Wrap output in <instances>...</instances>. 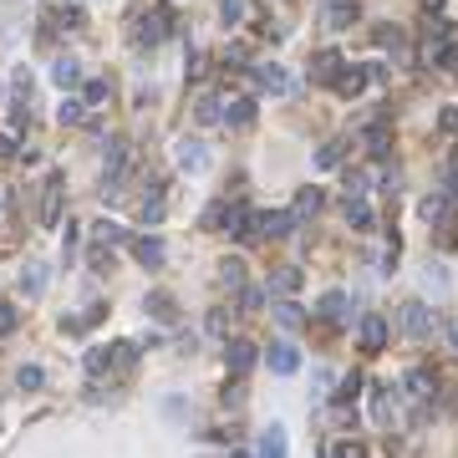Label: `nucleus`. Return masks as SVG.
<instances>
[{
  "mask_svg": "<svg viewBox=\"0 0 458 458\" xmlns=\"http://www.w3.org/2000/svg\"><path fill=\"white\" fill-rule=\"evenodd\" d=\"M428 61H433V67H443V72L458 67V26H453V20H438V26H433V36H428Z\"/></svg>",
  "mask_w": 458,
  "mask_h": 458,
  "instance_id": "f257e3e1",
  "label": "nucleus"
},
{
  "mask_svg": "<svg viewBox=\"0 0 458 458\" xmlns=\"http://www.w3.org/2000/svg\"><path fill=\"white\" fill-rule=\"evenodd\" d=\"M336 67H341V56H336V51H321V56H316V72H321V77H331Z\"/></svg>",
  "mask_w": 458,
  "mask_h": 458,
  "instance_id": "c9c22d12",
  "label": "nucleus"
},
{
  "mask_svg": "<svg viewBox=\"0 0 458 458\" xmlns=\"http://www.w3.org/2000/svg\"><path fill=\"white\" fill-rule=\"evenodd\" d=\"M224 224H229V234H239V239H255V234H260V214H255L250 204H229Z\"/></svg>",
  "mask_w": 458,
  "mask_h": 458,
  "instance_id": "39448f33",
  "label": "nucleus"
},
{
  "mask_svg": "<svg viewBox=\"0 0 458 458\" xmlns=\"http://www.w3.org/2000/svg\"><path fill=\"white\" fill-rule=\"evenodd\" d=\"M295 367H300L295 346H291V341H275V346H270V372H275V377H291Z\"/></svg>",
  "mask_w": 458,
  "mask_h": 458,
  "instance_id": "1a4fd4ad",
  "label": "nucleus"
},
{
  "mask_svg": "<svg viewBox=\"0 0 458 458\" xmlns=\"http://www.w3.org/2000/svg\"><path fill=\"white\" fill-rule=\"evenodd\" d=\"M402 392H407V397H418V402H428L433 392H438V382H433L428 367H412V372L402 377Z\"/></svg>",
  "mask_w": 458,
  "mask_h": 458,
  "instance_id": "0eeeda50",
  "label": "nucleus"
},
{
  "mask_svg": "<svg viewBox=\"0 0 458 458\" xmlns=\"http://www.w3.org/2000/svg\"><path fill=\"white\" fill-rule=\"evenodd\" d=\"M387 138H392V133H387V122H372V127H367V148H372L377 158L387 153Z\"/></svg>",
  "mask_w": 458,
  "mask_h": 458,
  "instance_id": "c85d7f7f",
  "label": "nucleus"
},
{
  "mask_svg": "<svg viewBox=\"0 0 458 458\" xmlns=\"http://www.w3.org/2000/svg\"><path fill=\"white\" fill-rule=\"evenodd\" d=\"M300 280H305V275H300L295 265H280V270L270 275V291H275V295H295V291H300Z\"/></svg>",
  "mask_w": 458,
  "mask_h": 458,
  "instance_id": "dca6fc26",
  "label": "nucleus"
},
{
  "mask_svg": "<svg viewBox=\"0 0 458 458\" xmlns=\"http://www.w3.org/2000/svg\"><path fill=\"white\" fill-rule=\"evenodd\" d=\"M56 209H61V173H51L46 179V204H41V224H56Z\"/></svg>",
  "mask_w": 458,
  "mask_h": 458,
  "instance_id": "2eb2a0df",
  "label": "nucleus"
},
{
  "mask_svg": "<svg viewBox=\"0 0 458 458\" xmlns=\"http://www.w3.org/2000/svg\"><path fill=\"white\" fill-rule=\"evenodd\" d=\"M77 77H82V72H77V61H72V56L51 67V82H56V87H77Z\"/></svg>",
  "mask_w": 458,
  "mask_h": 458,
  "instance_id": "cd10ccee",
  "label": "nucleus"
},
{
  "mask_svg": "<svg viewBox=\"0 0 458 458\" xmlns=\"http://www.w3.org/2000/svg\"><path fill=\"white\" fill-rule=\"evenodd\" d=\"M357 20V0H331V6H326V26L331 31H346Z\"/></svg>",
  "mask_w": 458,
  "mask_h": 458,
  "instance_id": "4468645a",
  "label": "nucleus"
},
{
  "mask_svg": "<svg viewBox=\"0 0 458 458\" xmlns=\"http://www.w3.org/2000/svg\"><path fill=\"white\" fill-rule=\"evenodd\" d=\"M0 204H6V199H0Z\"/></svg>",
  "mask_w": 458,
  "mask_h": 458,
  "instance_id": "49530a36",
  "label": "nucleus"
},
{
  "mask_svg": "<svg viewBox=\"0 0 458 458\" xmlns=\"http://www.w3.org/2000/svg\"><path fill=\"white\" fill-rule=\"evenodd\" d=\"M336 458H362V448L357 443H336Z\"/></svg>",
  "mask_w": 458,
  "mask_h": 458,
  "instance_id": "79ce46f5",
  "label": "nucleus"
},
{
  "mask_svg": "<svg viewBox=\"0 0 458 458\" xmlns=\"http://www.w3.org/2000/svg\"><path fill=\"white\" fill-rule=\"evenodd\" d=\"M341 148H346V143H326V148L316 153V168H336V163H341Z\"/></svg>",
  "mask_w": 458,
  "mask_h": 458,
  "instance_id": "2f4dec72",
  "label": "nucleus"
},
{
  "mask_svg": "<svg viewBox=\"0 0 458 458\" xmlns=\"http://www.w3.org/2000/svg\"><path fill=\"white\" fill-rule=\"evenodd\" d=\"M82 107H87V102H72V97H67V102H61V113H56V117H61V122H82Z\"/></svg>",
  "mask_w": 458,
  "mask_h": 458,
  "instance_id": "58836bf2",
  "label": "nucleus"
},
{
  "mask_svg": "<svg viewBox=\"0 0 458 458\" xmlns=\"http://www.w3.org/2000/svg\"><path fill=\"white\" fill-rule=\"evenodd\" d=\"M179 168H184V173H204V168H209L204 143H189V138H184V143H179Z\"/></svg>",
  "mask_w": 458,
  "mask_h": 458,
  "instance_id": "9b49d317",
  "label": "nucleus"
},
{
  "mask_svg": "<svg viewBox=\"0 0 458 458\" xmlns=\"http://www.w3.org/2000/svg\"><path fill=\"white\" fill-rule=\"evenodd\" d=\"M443 336H448V346L458 352V316H443Z\"/></svg>",
  "mask_w": 458,
  "mask_h": 458,
  "instance_id": "a19ab883",
  "label": "nucleus"
},
{
  "mask_svg": "<svg viewBox=\"0 0 458 458\" xmlns=\"http://www.w3.org/2000/svg\"><path fill=\"white\" fill-rule=\"evenodd\" d=\"M255 87H260V92L286 97V92H291V72H286V67H275V61H265V67H255Z\"/></svg>",
  "mask_w": 458,
  "mask_h": 458,
  "instance_id": "423d86ee",
  "label": "nucleus"
},
{
  "mask_svg": "<svg viewBox=\"0 0 458 458\" xmlns=\"http://www.w3.org/2000/svg\"><path fill=\"white\" fill-rule=\"evenodd\" d=\"M224 362H229V372H250V367H255V346L250 341H224Z\"/></svg>",
  "mask_w": 458,
  "mask_h": 458,
  "instance_id": "9d476101",
  "label": "nucleus"
},
{
  "mask_svg": "<svg viewBox=\"0 0 458 458\" xmlns=\"http://www.w3.org/2000/svg\"><path fill=\"white\" fill-rule=\"evenodd\" d=\"M357 387H362V377H357V372H352V377H341V387L331 392V397H336V407H346V402H352V397H357Z\"/></svg>",
  "mask_w": 458,
  "mask_h": 458,
  "instance_id": "7c9ffc66",
  "label": "nucleus"
},
{
  "mask_svg": "<svg viewBox=\"0 0 458 458\" xmlns=\"http://www.w3.org/2000/svg\"><path fill=\"white\" fill-rule=\"evenodd\" d=\"M433 326H438V321H433V311H428L423 300H407V305H402V331H407L412 341H428Z\"/></svg>",
  "mask_w": 458,
  "mask_h": 458,
  "instance_id": "f03ea898",
  "label": "nucleus"
},
{
  "mask_svg": "<svg viewBox=\"0 0 458 458\" xmlns=\"http://www.w3.org/2000/svg\"><path fill=\"white\" fill-rule=\"evenodd\" d=\"M193 113H199V122H220V117H224V113H220V97H209V92L199 97V107H193Z\"/></svg>",
  "mask_w": 458,
  "mask_h": 458,
  "instance_id": "c756f323",
  "label": "nucleus"
},
{
  "mask_svg": "<svg viewBox=\"0 0 458 458\" xmlns=\"http://www.w3.org/2000/svg\"><path fill=\"white\" fill-rule=\"evenodd\" d=\"M20 291H26V295L46 291V265H26V270H20Z\"/></svg>",
  "mask_w": 458,
  "mask_h": 458,
  "instance_id": "412c9836",
  "label": "nucleus"
},
{
  "mask_svg": "<svg viewBox=\"0 0 458 458\" xmlns=\"http://www.w3.org/2000/svg\"><path fill=\"white\" fill-rule=\"evenodd\" d=\"M220 15H224V26H239V15H245V0H220Z\"/></svg>",
  "mask_w": 458,
  "mask_h": 458,
  "instance_id": "473e14b6",
  "label": "nucleus"
},
{
  "mask_svg": "<svg viewBox=\"0 0 458 458\" xmlns=\"http://www.w3.org/2000/svg\"><path fill=\"white\" fill-rule=\"evenodd\" d=\"M133 255H138V265H163V239H133Z\"/></svg>",
  "mask_w": 458,
  "mask_h": 458,
  "instance_id": "f3484780",
  "label": "nucleus"
},
{
  "mask_svg": "<svg viewBox=\"0 0 458 458\" xmlns=\"http://www.w3.org/2000/svg\"><path fill=\"white\" fill-rule=\"evenodd\" d=\"M367 82H372V77H367L362 67H346V72L336 77V92H341V97H357V92H362Z\"/></svg>",
  "mask_w": 458,
  "mask_h": 458,
  "instance_id": "6ab92c4d",
  "label": "nucleus"
},
{
  "mask_svg": "<svg viewBox=\"0 0 458 458\" xmlns=\"http://www.w3.org/2000/svg\"><path fill=\"white\" fill-rule=\"evenodd\" d=\"M382 346H387V316L382 311H367L362 316V352H382Z\"/></svg>",
  "mask_w": 458,
  "mask_h": 458,
  "instance_id": "20e7f679",
  "label": "nucleus"
},
{
  "mask_svg": "<svg viewBox=\"0 0 458 458\" xmlns=\"http://www.w3.org/2000/svg\"><path fill=\"white\" fill-rule=\"evenodd\" d=\"M418 214H423L428 224H443L448 214H453V199H448V193H428V199L418 204Z\"/></svg>",
  "mask_w": 458,
  "mask_h": 458,
  "instance_id": "ddd939ff",
  "label": "nucleus"
},
{
  "mask_svg": "<svg viewBox=\"0 0 458 458\" xmlns=\"http://www.w3.org/2000/svg\"><path fill=\"white\" fill-rule=\"evenodd\" d=\"M438 127H443V133H458V107H443V113H438Z\"/></svg>",
  "mask_w": 458,
  "mask_h": 458,
  "instance_id": "ea45409f",
  "label": "nucleus"
},
{
  "mask_svg": "<svg viewBox=\"0 0 458 458\" xmlns=\"http://www.w3.org/2000/svg\"><path fill=\"white\" fill-rule=\"evenodd\" d=\"M133 26H138L133 36L143 41V46H158V41L168 36V11H143V15L133 20Z\"/></svg>",
  "mask_w": 458,
  "mask_h": 458,
  "instance_id": "7ed1b4c3",
  "label": "nucleus"
},
{
  "mask_svg": "<svg viewBox=\"0 0 458 458\" xmlns=\"http://www.w3.org/2000/svg\"><path fill=\"white\" fill-rule=\"evenodd\" d=\"M316 311H321L326 321H341V316H346V291H326Z\"/></svg>",
  "mask_w": 458,
  "mask_h": 458,
  "instance_id": "aec40b11",
  "label": "nucleus"
},
{
  "mask_svg": "<svg viewBox=\"0 0 458 458\" xmlns=\"http://www.w3.org/2000/svg\"><path fill=\"white\" fill-rule=\"evenodd\" d=\"M0 158H11V138H0Z\"/></svg>",
  "mask_w": 458,
  "mask_h": 458,
  "instance_id": "37998d69",
  "label": "nucleus"
},
{
  "mask_svg": "<svg viewBox=\"0 0 458 458\" xmlns=\"http://www.w3.org/2000/svg\"><path fill=\"white\" fill-rule=\"evenodd\" d=\"M148 316H158V321H173V316H179V305H173V295H148Z\"/></svg>",
  "mask_w": 458,
  "mask_h": 458,
  "instance_id": "5701e85b",
  "label": "nucleus"
},
{
  "mask_svg": "<svg viewBox=\"0 0 458 458\" xmlns=\"http://www.w3.org/2000/svg\"><path fill=\"white\" fill-rule=\"evenodd\" d=\"M428 291H448V275H443V265H428Z\"/></svg>",
  "mask_w": 458,
  "mask_h": 458,
  "instance_id": "4c0bfd02",
  "label": "nucleus"
},
{
  "mask_svg": "<svg viewBox=\"0 0 458 458\" xmlns=\"http://www.w3.org/2000/svg\"><path fill=\"white\" fill-rule=\"evenodd\" d=\"M15 382H20V392H36V387H41V367H20Z\"/></svg>",
  "mask_w": 458,
  "mask_h": 458,
  "instance_id": "72a5a7b5",
  "label": "nucleus"
},
{
  "mask_svg": "<svg viewBox=\"0 0 458 458\" xmlns=\"http://www.w3.org/2000/svg\"><path fill=\"white\" fill-rule=\"evenodd\" d=\"M260 458H286V428L280 423H270L265 433H260V448H255Z\"/></svg>",
  "mask_w": 458,
  "mask_h": 458,
  "instance_id": "f8f14e48",
  "label": "nucleus"
},
{
  "mask_svg": "<svg viewBox=\"0 0 458 458\" xmlns=\"http://www.w3.org/2000/svg\"><path fill=\"white\" fill-rule=\"evenodd\" d=\"M346 224H352V229H372L377 220H372V204H367V199H346Z\"/></svg>",
  "mask_w": 458,
  "mask_h": 458,
  "instance_id": "a211bd4d",
  "label": "nucleus"
},
{
  "mask_svg": "<svg viewBox=\"0 0 458 458\" xmlns=\"http://www.w3.org/2000/svg\"><path fill=\"white\" fill-rule=\"evenodd\" d=\"M97 102H107V82H102V77L87 82V107H97Z\"/></svg>",
  "mask_w": 458,
  "mask_h": 458,
  "instance_id": "e433bc0d",
  "label": "nucleus"
},
{
  "mask_svg": "<svg viewBox=\"0 0 458 458\" xmlns=\"http://www.w3.org/2000/svg\"><path fill=\"white\" fill-rule=\"evenodd\" d=\"M321 209V189H300L295 193V220H305V214H316Z\"/></svg>",
  "mask_w": 458,
  "mask_h": 458,
  "instance_id": "bb28decb",
  "label": "nucleus"
},
{
  "mask_svg": "<svg viewBox=\"0 0 458 458\" xmlns=\"http://www.w3.org/2000/svg\"><path fill=\"white\" fill-rule=\"evenodd\" d=\"M448 199H453V204H458V184H453V193H448Z\"/></svg>",
  "mask_w": 458,
  "mask_h": 458,
  "instance_id": "a18cd8bd",
  "label": "nucleus"
},
{
  "mask_svg": "<svg viewBox=\"0 0 458 458\" xmlns=\"http://www.w3.org/2000/svg\"><path fill=\"white\" fill-rule=\"evenodd\" d=\"M92 239H97V245H122L127 234H122L113 220H97V224H92Z\"/></svg>",
  "mask_w": 458,
  "mask_h": 458,
  "instance_id": "393cba45",
  "label": "nucleus"
},
{
  "mask_svg": "<svg viewBox=\"0 0 458 458\" xmlns=\"http://www.w3.org/2000/svg\"><path fill=\"white\" fill-rule=\"evenodd\" d=\"M295 214H286V209H275V214H260V234H270V239H286V234H295Z\"/></svg>",
  "mask_w": 458,
  "mask_h": 458,
  "instance_id": "6e6552de",
  "label": "nucleus"
},
{
  "mask_svg": "<svg viewBox=\"0 0 458 458\" xmlns=\"http://www.w3.org/2000/svg\"><path fill=\"white\" fill-rule=\"evenodd\" d=\"M224 122H234V127H245V122H255V102H250V97H239V102H229V113H224Z\"/></svg>",
  "mask_w": 458,
  "mask_h": 458,
  "instance_id": "b1692460",
  "label": "nucleus"
},
{
  "mask_svg": "<svg viewBox=\"0 0 458 458\" xmlns=\"http://www.w3.org/2000/svg\"><path fill=\"white\" fill-rule=\"evenodd\" d=\"M15 321H20V316H15V305L0 300V336H11V331H15Z\"/></svg>",
  "mask_w": 458,
  "mask_h": 458,
  "instance_id": "f704fd0d",
  "label": "nucleus"
},
{
  "mask_svg": "<svg viewBox=\"0 0 458 458\" xmlns=\"http://www.w3.org/2000/svg\"><path fill=\"white\" fill-rule=\"evenodd\" d=\"M438 6H443V0H428V11H438Z\"/></svg>",
  "mask_w": 458,
  "mask_h": 458,
  "instance_id": "c03bdc74",
  "label": "nucleus"
},
{
  "mask_svg": "<svg viewBox=\"0 0 458 458\" xmlns=\"http://www.w3.org/2000/svg\"><path fill=\"white\" fill-rule=\"evenodd\" d=\"M275 321L286 326V331H300V326H305V316H300L295 300H280V305H275Z\"/></svg>",
  "mask_w": 458,
  "mask_h": 458,
  "instance_id": "4be33fe9",
  "label": "nucleus"
},
{
  "mask_svg": "<svg viewBox=\"0 0 458 458\" xmlns=\"http://www.w3.org/2000/svg\"><path fill=\"white\" fill-rule=\"evenodd\" d=\"M220 280H224L229 291H239V286H245V260H224V265H220Z\"/></svg>",
  "mask_w": 458,
  "mask_h": 458,
  "instance_id": "a878e982",
  "label": "nucleus"
}]
</instances>
